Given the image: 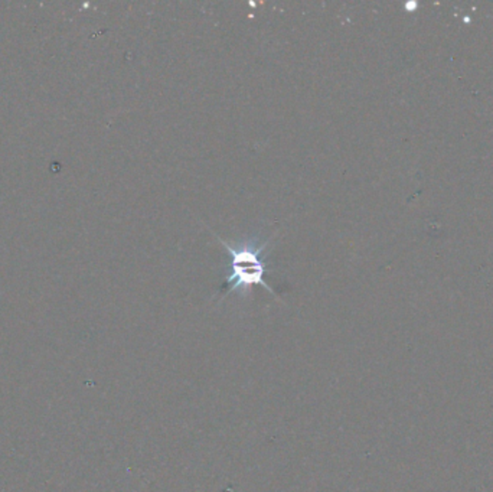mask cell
<instances>
[{
	"instance_id": "obj_1",
	"label": "cell",
	"mask_w": 493,
	"mask_h": 492,
	"mask_svg": "<svg viewBox=\"0 0 493 492\" xmlns=\"http://www.w3.org/2000/svg\"><path fill=\"white\" fill-rule=\"evenodd\" d=\"M218 240L221 242L222 247L227 248L231 257L230 273L222 285L225 294L230 292H238L245 296L251 292V288L257 285L274 294L273 288L265 282V273L269 270H267L264 259L265 248L269 246L270 240L261 242L260 237H251L239 246H231L219 237Z\"/></svg>"
}]
</instances>
